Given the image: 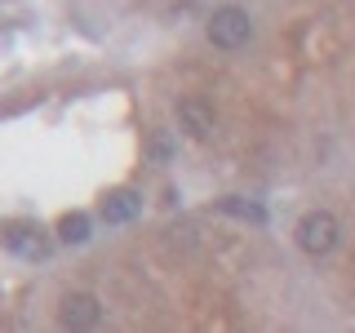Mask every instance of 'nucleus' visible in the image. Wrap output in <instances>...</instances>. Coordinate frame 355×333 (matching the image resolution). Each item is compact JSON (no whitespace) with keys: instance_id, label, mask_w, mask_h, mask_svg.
<instances>
[{"instance_id":"obj_1","label":"nucleus","mask_w":355,"mask_h":333,"mask_svg":"<svg viewBox=\"0 0 355 333\" xmlns=\"http://www.w3.org/2000/svg\"><path fill=\"white\" fill-rule=\"evenodd\" d=\"M297 249L311 253V258H324V253L338 249V240H342V227H338V218L329 214V209H311V214L297 218Z\"/></svg>"},{"instance_id":"obj_2","label":"nucleus","mask_w":355,"mask_h":333,"mask_svg":"<svg viewBox=\"0 0 355 333\" xmlns=\"http://www.w3.org/2000/svg\"><path fill=\"white\" fill-rule=\"evenodd\" d=\"M249 36H253V18L244 14L240 5L214 9V18H209V40H214L218 49H240V44H249Z\"/></svg>"},{"instance_id":"obj_3","label":"nucleus","mask_w":355,"mask_h":333,"mask_svg":"<svg viewBox=\"0 0 355 333\" xmlns=\"http://www.w3.org/2000/svg\"><path fill=\"white\" fill-rule=\"evenodd\" d=\"M0 240H5L9 253H18V258H27V262H40L44 253H49V236H44L40 222H9V227L0 231Z\"/></svg>"},{"instance_id":"obj_4","label":"nucleus","mask_w":355,"mask_h":333,"mask_svg":"<svg viewBox=\"0 0 355 333\" xmlns=\"http://www.w3.org/2000/svg\"><path fill=\"white\" fill-rule=\"evenodd\" d=\"M103 320V302L94 293H67L62 311H58V325L62 329H94Z\"/></svg>"},{"instance_id":"obj_5","label":"nucleus","mask_w":355,"mask_h":333,"mask_svg":"<svg viewBox=\"0 0 355 333\" xmlns=\"http://www.w3.org/2000/svg\"><path fill=\"white\" fill-rule=\"evenodd\" d=\"M178 129H182L187 138H209V133H214V107H209L205 98H182V103H178Z\"/></svg>"},{"instance_id":"obj_6","label":"nucleus","mask_w":355,"mask_h":333,"mask_svg":"<svg viewBox=\"0 0 355 333\" xmlns=\"http://www.w3.org/2000/svg\"><path fill=\"white\" fill-rule=\"evenodd\" d=\"M142 214V196L133 191V187H116V191L103 196V218L111 227H120V222H133Z\"/></svg>"},{"instance_id":"obj_7","label":"nucleus","mask_w":355,"mask_h":333,"mask_svg":"<svg viewBox=\"0 0 355 333\" xmlns=\"http://www.w3.org/2000/svg\"><path fill=\"white\" fill-rule=\"evenodd\" d=\"M89 231H94V222H89L85 214H62L58 218V240L62 244H85Z\"/></svg>"},{"instance_id":"obj_8","label":"nucleus","mask_w":355,"mask_h":333,"mask_svg":"<svg viewBox=\"0 0 355 333\" xmlns=\"http://www.w3.org/2000/svg\"><path fill=\"white\" fill-rule=\"evenodd\" d=\"M218 209H222V214H231V218H249V222H262V218H266L258 205H249V200H240V196L218 200Z\"/></svg>"},{"instance_id":"obj_9","label":"nucleus","mask_w":355,"mask_h":333,"mask_svg":"<svg viewBox=\"0 0 355 333\" xmlns=\"http://www.w3.org/2000/svg\"><path fill=\"white\" fill-rule=\"evenodd\" d=\"M151 155H155V160H164V155H169V142H164L160 133H155V138H151Z\"/></svg>"}]
</instances>
